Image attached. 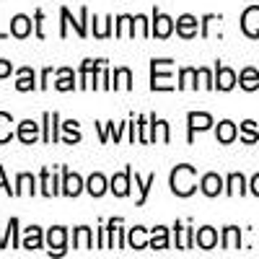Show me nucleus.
I'll list each match as a JSON object with an SVG mask.
<instances>
[{
    "label": "nucleus",
    "mask_w": 259,
    "mask_h": 259,
    "mask_svg": "<svg viewBox=\"0 0 259 259\" xmlns=\"http://www.w3.org/2000/svg\"><path fill=\"white\" fill-rule=\"evenodd\" d=\"M50 80H52V68H45V70H41V83H39V89H47Z\"/></svg>",
    "instance_id": "45"
},
{
    "label": "nucleus",
    "mask_w": 259,
    "mask_h": 259,
    "mask_svg": "<svg viewBox=\"0 0 259 259\" xmlns=\"http://www.w3.org/2000/svg\"><path fill=\"white\" fill-rule=\"evenodd\" d=\"M112 21L114 18H109V16H106V18H96L94 16V36L96 39H106V36H109L112 34Z\"/></svg>",
    "instance_id": "36"
},
{
    "label": "nucleus",
    "mask_w": 259,
    "mask_h": 259,
    "mask_svg": "<svg viewBox=\"0 0 259 259\" xmlns=\"http://www.w3.org/2000/svg\"><path fill=\"white\" fill-rule=\"evenodd\" d=\"M150 249H168V228L166 226H156L150 228Z\"/></svg>",
    "instance_id": "26"
},
{
    "label": "nucleus",
    "mask_w": 259,
    "mask_h": 259,
    "mask_svg": "<svg viewBox=\"0 0 259 259\" xmlns=\"http://www.w3.org/2000/svg\"><path fill=\"white\" fill-rule=\"evenodd\" d=\"M236 80H239V75H236L231 68H226V65H215V89L218 91H231Z\"/></svg>",
    "instance_id": "12"
},
{
    "label": "nucleus",
    "mask_w": 259,
    "mask_h": 259,
    "mask_svg": "<svg viewBox=\"0 0 259 259\" xmlns=\"http://www.w3.org/2000/svg\"><path fill=\"white\" fill-rule=\"evenodd\" d=\"M200 24H202V21H197L192 13H184V16L177 18V34H179L182 39H194V36H197Z\"/></svg>",
    "instance_id": "10"
},
{
    "label": "nucleus",
    "mask_w": 259,
    "mask_h": 259,
    "mask_svg": "<svg viewBox=\"0 0 259 259\" xmlns=\"http://www.w3.org/2000/svg\"><path fill=\"white\" fill-rule=\"evenodd\" d=\"M171 31H174V18L156 8L153 11V24H150V34H153L156 39H168Z\"/></svg>",
    "instance_id": "4"
},
{
    "label": "nucleus",
    "mask_w": 259,
    "mask_h": 259,
    "mask_svg": "<svg viewBox=\"0 0 259 259\" xmlns=\"http://www.w3.org/2000/svg\"><path fill=\"white\" fill-rule=\"evenodd\" d=\"M194 244H197L200 249H205V251L215 249L218 246V231H215L212 226H202L197 233H194Z\"/></svg>",
    "instance_id": "14"
},
{
    "label": "nucleus",
    "mask_w": 259,
    "mask_h": 259,
    "mask_svg": "<svg viewBox=\"0 0 259 259\" xmlns=\"http://www.w3.org/2000/svg\"><path fill=\"white\" fill-rule=\"evenodd\" d=\"M187 124H189V143L194 140V133H205V130H210L215 122L207 112H189L187 114Z\"/></svg>",
    "instance_id": "5"
},
{
    "label": "nucleus",
    "mask_w": 259,
    "mask_h": 259,
    "mask_svg": "<svg viewBox=\"0 0 259 259\" xmlns=\"http://www.w3.org/2000/svg\"><path fill=\"white\" fill-rule=\"evenodd\" d=\"M114 36H135V16H119L114 21Z\"/></svg>",
    "instance_id": "25"
},
{
    "label": "nucleus",
    "mask_w": 259,
    "mask_h": 259,
    "mask_svg": "<svg viewBox=\"0 0 259 259\" xmlns=\"http://www.w3.org/2000/svg\"><path fill=\"white\" fill-rule=\"evenodd\" d=\"M6 36H8V34H3V31H0V39H6Z\"/></svg>",
    "instance_id": "48"
},
{
    "label": "nucleus",
    "mask_w": 259,
    "mask_h": 259,
    "mask_svg": "<svg viewBox=\"0 0 259 259\" xmlns=\"http://www.w3.org/2000/svg\"><path fill=\"white\" fill-rule=\"evenodd\" d=\"M197 75H200V85H202V89H207V91L215 89V78H212V73L207 68H197Z\"/></svg>",
    "instance_id": "40"
},
{
    "label": "nucleus",
    "mask_w": 259,
    "mask_h": 259,
    "mask_svg": "<svg viewBox=\"0 0 259 259\" xmlns=\"http://www.w3.org/2000/svg\"><path fill=\"white\" fill-rule=\"evenodd\" d=\"M215 138H218V143L228 145V143H233L236 138H239V130H236V124H233L231 119H223V122H218V130H215Z\"/></svg>",
    "instance_id": "21"
},
{
    "label": "nucleus",
    "mask_w": 259,
    "mask_h": 259,
    "mask_svg": "<svg viewBox=\"0 0 259 259\" xmlns=\"http://www.w3.org/2000/svg\"><path fill=\"white\" fill-rule=\"evenodd\" d=\"M41 228L39 226H29L26 231H24V239H21V249H29V251H36V249H41Z\"/></svg>",
    "instance_id": "19"
},
{
    "label": "nucleus",
    "mask_w": 259,
    "mask_h": 259,
    "mask_svg": "<svg viewBox=\"0 0 259 259\" xmlns=\"http://www.w3.org/2000/svg\"><path fill=\"white\" fill-rule=\"evenodd\" d=\"M197 80H200V75H197V68H182L179 70V89H197Z\"/></svg>",
    "instance_id": "32"
},
{
    "label": "nucleus",
    "mask_w": 259,
    "mask_h": 259,
    "mask_svg": "<svg viewBox=\"0 0 259 259\" xmlns=\"http://www.w3.org/2000/svg\"><path fill=\"white\" fill-rule=\"evenodd\" d=\"M13 135H16L13 133V117L8 112H0V145L8 143Z\"/></svg>",
    "instance_id": "35"
},
{
    "label": "nucleus",
    "mask_w": 259,
    "mask_h": 259,
    "mask_svg": "<svg viewBox=\"0 0 259 259\" xmlns=\"http://www.w3.org/2000/svg\"><path fill=\"white\" fill-rule=\"evenodd\" d=\"M171 192L177 197H189L197 189V168L189 166V163H179L177 168H171V177H168Z\"/></svg>",
    "instance_id": "1"
},
{
    "label": "nucleus",
    "mask_w": 259,
    "mask_h": 259,
    "mask_svg": "<svg viewBox=\"0 0 259 259\" xmlns=\"http://www.w3.org/2000/svg\"><path fill=\"white\" fill-rule=\"evenodd\" d=\"M0 189H6V194H11V197H16V189H11L8 179H6V168L0 166Z\"/></svg>",
    "instance_id": "43"
},
{
    "label": "nucleus",
    "mask_w": 259,
    "mask_h": 259,
    "mask_svg": "<svg viewBox=\"0 0 259 259\" xmlns=\"http://www.w3.org/2000/svg\"><path fill=\"white\" fill-rule=\"evenodd\" d=\"M156 184V174H148L145 179H140V174H135V187L140 189V197H138V205H145V200H148V192H150V187Z\"/></svg>",
    "instance_id": "34"
},
{
    "label": "nucleus",
    "mask_w": 259,
    "mask_h": 259,
    "mask_svg": "<svg viewBox=\"0 0 259 259\" xmlns=\"http://www.w3.org/2000/svg\"><path fill=\"white\" fill-rule=\"evenodd\" d=\"M218 21H221V16H215V13H207V16L202 18V29H200V34H202V36L207 39V36H210V26H212V24H218Z\"/></svg>",
    "instance_id": "42"
},
{
    "label": "nucleus",
    "mask_w": 259,
    "mask_h": 259,
    "mask_svg": "<svg viewBox=\"0 0 259 259\" xmlns=\"http://www.w3.org/2000/svg\"><path fill=\"white\" fill-rule=\"evenodd\" d=\"M11 34H13L16 39H26V36L31 34V18L24 16V13L13 16V18H11Z\"/></svg>",
    "instance_id": "18"
},
{
    "label": "nucleus",
    "mask_w": 259,
    "mask_h": 259,
    "mask_svg": "<svg viewBox=\"0 0 259 259\" xmlns=\"http://www.w3.org/2000/svg\"><path fill=\"white\" fill-rule=\"evenodd\" d=\"M41 21H45V11H36L34 13V26H36V36L45 39V31H41Z\"/></svg>",
    "instance_id": "44"
},
{
    "label": "nucleus",
    "mask_w": 259,
    "mask_h": 259,
    "mask_svg": "<svg viewBox=\"0 0 259 259\" xmlns=\"http://www.w3.org/2000/svg\"><path fill=\"white\" fill-rule=\"evenodd\" d=\"M99 249H112V228L109 226L99 228Z\"/></svg>",
    "instance_id": "41"
},
{
    "label": "nucleus",
    "mask_w": 259,
    "mask_h": 259,
    "mask_svg": "<svg viewBox=\"0 0 259 259\" xmlns=\"http://www.w3.org/2000/svg\"><path fill=\"white\" fill-rule=\"evenodd\" d=\"M60 122V114L57 112H45V117H41V127H45V133H41V140L45 143H57L60 140V133H57V124Z\"/></svg>",
    "instance_id": "11"
},
{
    "label": "nucleus",
    "mask_w": 259,
    "mask_h": 259,
    "mask_svg": "<svg viewBox=\"0 0 259 259\" xmlns=\"http://www.w3.org/2000/svg\"><path fill=\"white\" fill-rule=\"evenodd\" d=\"M16 138L24 143V145H34V143L39 140V124L31 122V119L18 122V127H16Z\"/></svg>",
    "instance_id": "13"
},
{
    "label": "nucleus",
    "mask_w": 259,
    "mask_h": 259,
    "mask_svg": "<svg viewBox=\"0 0 259 259\" xmlns=\"http://www.w3.org/2000/svg\"><path fill=\"white\" fill-rule=\"evenodd\" d=\"M226 194H231V197H236V194H246V179L244 174H231L226 179Z\"/></svg>",
    "instance_id": "30"
},
{
    "label": "nucleus",
    "mask_w": 259,
    "mask_h": 259,
    "mask_svg": "<svg viewBox=\"0 0 259 259\" xmlns=\"http://www.w3.org/2000/svg\"><path fill=\"white\" fill-rule=\"evenodd\" d=\"M241 140H244V143H249V145L259 140V133H256V122H251V119L241 122Z\"/></svg>",
    "instance_id": "38"
},
{
    "label": "nucleus",
    "mask_w": 259,
    "mask_h": 259,
    "mask_svg": "<svg viewBox=\"0 0 259 259\" xmlns=\"http://www.w3.org/2000/svg\"><path fill=\"white\" fill-rule=\"evenodd\" d=\"M83 189H85V182L75 174V171L62 168V194L65 197H78Z\"/></svg>",
    "instance_id": "6"
},
{
    "label": "nucleus",
    "mask_w": 259,
    "mask_h": 259,
    "mask_svg": "<svg viewBox=\"0 0 259 259\" xmlns=\"http://www.w3.org/2000/svg\"><path fill=\"white\" fill-rule=\"evenodd\" d=\"M223 249H228V251L241 249V231L236 226H226L223 228Z\"/></svg>",
    "instance_id": "27"
},
{
    "label": "nucleus",
    "mask_w": 259,
    "mask_h": 259,
    "mask_svg": "<svg viewBox=\"0 0 259 259\" xmlns=\"http://www.w3.org/2000/svg\"><path fill=\"white\" fill-rule=\"evenodd\" d=\"M16 75H18V78H16V91L26 94V91H34V89H36V75H34L31 68H18Z\"/></svg>",
    "instance_id": "16"
},
{
    "label": "nucleus",
    "mask_w": 259,
    "mask_h": 259,
    "mask_svg": "<svg viewBox=\"0 0 259 259\" xmlns=\"http://www.w3.org/2000/svg\"><path fill=\"white\" fill-rule=\"evenodd\" d=\"M101 62H106V60H83V65H80V89H89V83H91V75L99 70V65Z\"/></svg>",
    "instance_id": "24"
},
{
    "label": "nucleus",
    "mask_w": 259,
    "mask_h": 259,
    "mask_svg": "<svg viewBox=\"0 0 259 259\" xmlns=\"http://www.w3.org/2000/svg\"><path fill=\"white\" fill-rule=\"evenodd\" d=\"M171 68L174 60H150V89L153 91H174L179 85L171 83Z\"/></svg>",
    "instance_id": "2"
},
{
    "label": "nucleus",
    "mask_w": 259,
    "mask_h": 259,
    "mask_svg": "<svg viewBox=\"0 0 259 259\" xmlns=\"http://www.w3.org/2000/svg\"><path fill=\"white\" fill-rule=\"evenodd\" d=\"M249 189H251V194H254V197H259V174H254V177H251V182H249Z\"/></svg>",
    "instance_id": "47"
},
{
    "label": "nucleus",
    "mask_w": 259,
    "mask_h": 259,
    "mask_svg": "<svg viewBox=\"0 0 259 259\" xmlns=\"http://www.w3.org/2000/svg\"><path fill=\"white\" fill-rule=\"evenodd\" d=\"M47 244H50V254L62 256L65 254V244H68V231L62 226H55L47 231Z\"/></svg>",
    "instance_id": "7"
},
{
    "label": "nucleus",
    "mask_w": 259,
    "mask_h": 259,
    "mask_svg": "<svg viewBox=\"0 0 259 259\" xmlns=\"http://www.w3.org/2000/svg\"><path fill=\"white\" fill-rule=\"evenodd\" d=\"M65 130V143L73 145V143H80V130H78V122L75 119H68L65 124H60Z\"/></svg>",
    "instance_id": "37"
},
{
    "label": "nucleus",
    "mask_w": 259,
    "mask_h": 259,
    "mask_svg": "<svg viewBox=\"0 0 259 259\" xmlns=\"http://www.w3.org/2000/svg\"><path fill=\"white\" fill-rule=\"evenodd\" d=\"M127 244H130V249H148L150 246V239H148V228H143V226H135V228H130V233H127Z\"/></svg>",
    "instance_id": "17"
},
{
    "label": "nucleus",
    "mask_w": 259,
    "mask_h": 259,
    "mask_svg": "<svg viewBox=\"0 0 259 259\" xmlns=\"http://www.w3.org/2000/svg\"><path fill=\"white\" fill-rule=\"evenodd\" d=\"M174 231H177V249H192L194 246V228H187V226L177 223Z\"/></svg>",
    "instance_id": "23"
},
{
    "label": "nucleus",
    "mask_w": 259,
    "mask_h": 259,
    "mask_svg": "<svg viewBox=\"0 0 259 259\" xmlns=\"http://www.w3.org/2000/svg\"><path fill=\"white\" fill-rule=\"evenodd\" d=\"M130 182H133V168H124L122 174H114L109 179V189L114 192V197H127L130 194Z\"/></svg>",
    "instance_id": "9"
},
{
    "label": "nucleus",
    "mask_w": 259,
    "mask_h": 259,
    "mask_svg": "<svg viewBox=\"0 0 259 259\" xmlns=\"http://www.w3.org/2000/svg\"><path fill=\"white\" fill-rule=\"evenodd\" d=\"M239 85H241L244 91H256L259 89V73L254 68H244L239 73Z\"/></svg>",
    "instance_id": "29"
},
{
    "label": "nucleus",
    "mask_w": 259,
    "mask_h": 259,
    "mask_svg": "<svg viewBox=\"0 0 259 259\" xmlns=\"http://www.w3.org/2000/svg\"><path fill=\"white\" fill-rule=\"evenodd\" d=\"M241 31L251 39H259V6H249L241 16Z\"/></svg>",
    "instance_id": "8"
},
{
    "label": "nucleus",
    "mask_w": 259,
    "mask_h": 259,
    "mask_svg": "<svg viewBox=\"0 0 259 259\" xmlns=\"http://www.w3.org/2000/svg\"><path fill=\"white\" fill-rule=\"evenodd\" d=\"M60 16H62L60 36H68V26H70V24H73V29H75V34H78L80 39H83V36H89V26H85V21H89V8H80V18H78V21L70 16L68 8H60Z\"/></svg>",
    "instance_id": "3"
},
{
    "label": "nucleus",
    "mask_w": 259,
    "mask_h": 259,
    "mask_svg": "<svg viewBox=\"0 0 259 259\" xmlns=\"http://www.w3.org/2000/svg\"><path fill=\"white\" fill-rule=\"evenodd\" d=\"M106 189H109V182H106L104 174H91L89 182H85V192H89L91 197H101Z\"/></svg>",
    "instance_id": "22"
},
{
    "label": "nucleus",
    "mask_w": 259,
    "mask_h": 259,
    "mask_svg": "<svg viewBox=\"0 0 259 259\" xmlns=\"http://www.w3.org/2000/svg\"><path fill=\"white\" fill-rule=\"evenodd\" d=\"M112 89H122V91H130L133 89V73H130V68H117L114 70V83Z\"/></svg>",
    "instance_id": "33"
},
{
    "label": "nucleus",
    "mask_w": 259,
    "mask_h": 259,
    "mask_svg": "<svg viewBox=\"0 0 259 259\" xmlns=\"http://www.w3.org/2000/svg\"><path fill=\"white\" fill-rule=\"evenodd\" d=\"M200 189H202L205 197H218V194L223 192V179L218 174H205L200 179Z\"/></svg>",
    "instance_id": "15"
},
{
    "label": "nucleus",
    "mask_w": 259,
    "mask_h": 259,
    "mask_svg": "<svg viewBox=\"0 0 259 259\" xmlns=\"http://www.w3.org/2000/svg\"><path fill=\"white\" fill-rule=\"evenodd\" d=\"M6 239H8V244H11V246H21V241H18V218H11V221H8Z\"/></svg>",
    "instance_id": "39"
},
{
    "label": "nucleus",
    "mask_w": 259,
    "mask_h": 259,
    "mask_svg": "<svg viewBox=\"0 0 259 259\" xmlns=\"http://www.w3.org/2000/svg\"><path fill=\"white\" fill-rule=\"evenodd\" d=\"M57 91H73L75 89V73L70 68H60L57 70V83H55Z\"/></svg>",
    "instance_id": "28"
},
{
    "label": "nucleus",
    "mask_w": 259,
    "mask_h": 259,
    "mask_svg": "<svg viewBox=\"0 0 259 259\" xmlns=\"http://www.w3.org/2000/svg\"><path fill=\"white\" fill-rule=\"evenodd\" d=\"M18 194H36V179L31 174H18V179H16V197Z\"/></svg>",
    "instance_id": "31"
},
{
    "label": "nucleus",
    "mask_w": 259,
    "mask_h": 259,
    "mask_svg": "<svg viewBox=\"0 0 259 259\" xmlns=\"http://www.w3.org/2000/svg\"><path fill=\"white\" fill-rule=\"evenodd\" d=\"M73 249H94V233L89 226H78L73 231Z\"/></svg>",
    "instance_id": "20"
},
{
    "label": "nucleus",
    "mask_w": 259,
    "mask_h": 259,
    "mask_svg": "<svg viewBox=\"0 0 259 259\" xmlns=\"http://www.w3.org/2000/svg\"><path fill=\"white\" fill-rule=\"evenodd\" d=\"M11 73H13V65L6 62V60H0V78H8Z\"/></svg>",
    "instance_id": "46"
}]
</instances>
